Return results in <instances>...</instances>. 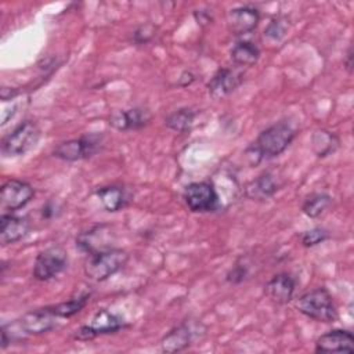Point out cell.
I'll return each mask as SVG.
<instances>
[{
    "label": "cell",
    "mask_w": 354,
    "mask_h": 354,
    "mask_svg": "<svg viewBox=\"0 0 354 354\" xmlns=\"http://www.w3.org/2000/svg\"><path fill=\"white\" fill-rule=\"evenodd\" d=\"M279 189V184L271 171H264L245 185V196L250 201L263 202L272 198Z\"/></svg>",
    "instance_id": "obj_18"
},
{
    "label": "cell",
    "mask_w": 354,
    "mask_h": 354,
    "mask_svg": "<svg viewBox=\"0 0 354 354\" xmlns=\"http://www.w3.org/2000/svg\"><path fill=\"white\" fill-rule=\"evenodd\" d=\"M94 195L98 198V201L101 202V205L106 212L122 210L129 205L131 199L130 192L123 185H118V184L98 187L95 188Z\"/></svg>",
    "instance_id": "obj_19"
},
{
    "label": "cell",
    "mask_w": 354,
    "mask_h": 354,
    "mask_svg": "<svg viewBox=\"0 0 354 354\" xmlns=\"http://www.w3.org/2000/svg\"><path fill=\"white\" fill-rule=\"evenodd\" d=\"M126 326L127 325L120 315L104 308L94 314L88 325H83L79 329H76L73 333V337L76 340H91L101 335L116 333L118 330Z\"/></svg>",
    "instance_id": "obj_8"
},
{
    "label": "cell",
    "mask_w": 354,
    "mask_h": 354,
    "mask_svg": "<svg viewBox=\"0 0 354 354\" xmlns=\"http://www.w3.org/2000/svg\"><path fill=\"white\" fill-rule=\"evenodd\" d=\"M35 196V188L18 178L7 180L0 189V207L4 212L12 213L25 207Z\"/></svg>",
    "instance_id": "obj_9"
},
{
    "label": "cell",
    "mask_w": 354,
    "mask_h": 354,
    "mask_svg": "<svg viewBox=\"0 0 354 354\" xmlns=\"http://www.w3.org/2000/svg\"><path fill=\"white\" fill-rule=\"evenodd\" d=\"M201 322L184 321L180 325L170 329L160 340V348L163 353H177L189 347L196 337Z\"/></svg>",
    "instance_id": "obj_10"
},
{
    "label": "cell",
    "mask_w": 354,
    "mask_h": 354,
    "mask_svg": "<svg viewBox=\"0 0 354 354\" xmlns=\"http://www.w3.org/2000/svg\"><path fill=\"white\" fill-rule=\"evenodd\" d=\"M329 239V232L322 227H314L311 230L304 231L300 235V243L304 248H314Z\"/></svg>",
    "instance_id": "obj_26"
},
{
    "label": "cell",
    "mask_w": 354,
    "mask_h": 354,
    "mask_svg": "<svg viewBox=\"0 0 354 354\" xmlns=\"http://www.w3.org/2000/svg\"><path fill=\"white\" fill-rule=\"evenodd\" d=\"M296 290V279L289 272H278L275 274L266 285L264 293L266 296L275 304H288L295 295Z\"/></svg>",
    "instance_id": "obj_16"
},
{
    "label": "cell",
    "mask_w": 354,
    "mask_h": 354,
    "mask_svg": "<svg viewBox=\"0 0 354 354\" xmlns=\"http://www.w3.org/2000/svg\"><path fill=\"white\" fill-rule=\"evenodd\" d=\"M243 82V72L236 68H218L207 82L209 95L214 100L224 98L231 94Z\"/></svg>",
    "instance_id": "obj_11"
},
{
    "label": "cell",
    "mask_w": 354,
    "mask_h": 354,
    "mask_svg": "<svg viewBox=\"0 0 354 354\" xmlns=\"http://www.w3.org/2000/svg\"><path fill=\"white\" fill-rule=\"evenodd\" d=\"M296 308L300 314L317 322L330 324L337 319V308L333 297L324 286L303 293L296 301Z\"/></svg>",
    "instance_id": "obj_2"
},
{
    "label": "cell",
    "mask_w": 354,
    "mask_h": 354,
    "mask_svg": "<svg viewBox=\"0 0 354 354\" xmlns=\"http://www.w3.org/2000/svg\"><path fill=\"white\" fill-rule=\"evenodd\" d=\"M196 112L191 108H178L174 112L169 113L165 119V124L167 129L176 131V133H187L195 120Z\"/></svg>",
    "instance_id": "obj_23"
},
{
    "label": "cell",
    "mask_w": 354,
    "mask_h": 354,
    "mask_svg": "<svg viewBox=\"0 0 354 354\" xmlns=\"http://www.w3.org/2000/svg\"><path fill=\"white\" fill-rule=\"evenodd\" d=\"M194 80H195V76H194L189 71H184V72L181 73V76L178 77V84L183 86V87H185V86H189Z\"/></svg>",
    "instance_id": "obj_31"
},
{
    "label": "cell",
    "mask_w": 354,
    "mask_h": 354,
    "mask_svg": "<svg viewBox=\"0 0 354 354\" xmlns=\"http://www.w3.org/2000/svg\"><path fill=\"white\" fill-rule=\"evenodd\" d=\"M315 353H354V336L346 329H332L321 335L315 342Z\"/></svg>",
    "instance_id": "obj_14"
},
{
    "label": "cell",
    "mask_w": 354,
    "mask_h": 354,
    "mask_svg": "<svg viewBox=\"0 0 354 354\" xmlns=\"http://www.w3.org/2000/svg\"><path fill=\"white\" fill-rule=\"evenodd\" d=\"M183 198L192 213L216 212L220 203L217 189L209 181H195L188 184L184 189Z\"/></svg>",
    "instance_id": "obj_7"
},
{
    "label": "cell",
    "mask_w": 354,
    "mask_h": 354,
    "mask_svg": "<svg viewBox=\"0 0 354 354\" xmlns=\"http://www.w3.org/2000/svg\"><path fill=\"white\" fill-rule=\"evenodd\" d=\"M194 17H195L198 25H201V26H206V25L212 24V21H213V18L207 10H196L194 12Z\"/></svg>",
    "instance_id": "obj_30"
},
{
    "label": "cell",
    "mask_w": 354,
    "mask_h": 354,
    "mask_svg": "<svg viewBox=\"0 0 354 354\" xmlns=\"http://www.w3.org/2000/svg\"><path fill=\"white\" fill-rule=\"evenodd\" d=\"M332 205V196L326 192H313L310 194L301 205V212L310 217L317 218L319 217L329 206Z\"/></svg>",
    "instance_id": "obj_24"
},
{
    "label": "cell",
    "mask_w": 354,
    "mask_h": 354,
    "mask_svg": "<svg viewBox=\"0 0 354 354\" xmlns=\"http://www.w3.org/2000/svg\"><path fill=\"white\" fill-rule=\"evenodd\" d=\"M40 140V129L36 122L25 120L19 123L1 141V153L7 158L22 156L36 147Z\"/></svg>",
    "instance_id": "obj_5"
},
{
    "label": "cell",
    "mask_w": 354,
    "mask_h": 354,
    "mask_svg": "<svg viewBox=\"0 0 354 354\" xmlns=\"http://www.w3.org/2000/svg\"><path fill=\"white\" fill-rule=\"evenodd\" d=\"M340 145L339 137L329 130L319 129L311 136V148L318 158H326L337 151Z\"/></svg>",
    "instance_id": "obj_20"
},
{
    "label": "cell",
    "mask_w": 354,
    "mask_h": 354,
    "mask_svg": "<svg viewBox=\"0 0 354 354\" xmlns=\"http://www.w3.org/2000/svg\"><path fill=\"white\" fill-rule=\"evenodd\" d=\"M30 224L26 217L3 213L0 217V242L3 246L21 241L29 232Z\"/></svg>",
    "instance_id": "obj_17"
},
{
    "label": "cell",
    "mask_w": 354,
    "mask_h": 354,
    "mask_svg": "<svg viewBox=\"0 0 354 354\" xmlns=\"http://www.w3.org/2000/svg\"><path fill=\"white\" fill-rule=\"evenodd\" d=\"M69 264L68 252L62 246H50L39 252L35 259L32 275L36 281L46 282L66 270Z\"/></svg>",
    "instance_id": "obj_6"
},
{
    "label": "cell",
    "mask_w": 354,
    "mask_h": 354,
    "mask_svg": "<svg viewBox=\"0 0 354 354\" xmlns=\"http://www.w3.org/2000/svg\"><path fill=\"white\" fill-rule=\"evenodd\" d=\"M248 277V267L245 264H235L227 274V281L230 283H241Z\"/></svg>",
    "instance_id": "obj_28"
},
{
    "label": "cell",
    "mask_w": 354,
    "mask_h": 354,
    "mask_svg": "<svg viewBox=\"0 0 354 354\" xmlns=\"http://www.w3.org/2000/svg\"><path fill=\"white\" fill-rule=\"evenodd\" d=\"M76 246L87 254H93L95 252L112 248L111 227L108 224H98L86 231H82L76 236Z\"/></svg>",
    "instance_id": "obj_15"
},
{
    "label": "cell",
    "mask_w": 354,
    "mask_h": 354,
    "mask_svg": "<svg viewBox=\"0 0 354 354\" xmlns=\"http://www.w3.org/2000/svg\"><path fill=\"white\" fill-rule=\"evenodd\" d=\"M230 57L232 62L239 68L253 66L260 58V48L249 40H241L232 46L230 51Z\"/></svg>",
    "instance_id": "obj_21"
},
{
    "label": "cell",
    "mask_w": 354,
    "mask_h": 354,
    "mask_svg": "<svg viewBox=\"0 0 354 354\" xmlns=\"http://www.w3.org/2000/svg\"><path fill=\"white\" fill-rule=\"evenodd\" d=\"M59 212H61V207H59L55 202H51V201H48L47 203H44L43 207L40 209L41 218H53V217H57Z\"/></svg>",
    "instance_id": "obj_29"
},
{
    "label": "cell",
    "mask_w": 354,
    "mask_h": 354,
    "mask_svg": "<svg viewBox=\"0 0 354 354\" xmlns=\"http://www.w3.org/2000/svg\"><path fill=\"white\" fill-rule=\"evenodd\" d=\"M260 22V12L252 6H241L227 12V28L234 36H245L253 32Z\"/></svg>",
    "instance_id": "obj_12"
},
{
    "label": "cell",
    "mask_w": 354,
    "mask_h": 354,
    "mask_svg": "<svg viewBox=\"0 0 354 354\" xmlns=\"http://www.w3.org/2000/svg\"><path fill=\"white\" fill-rule=\"evenodd\" d=\"M109 124L119 131L138 130L151 120V112L145 106H133L129 109H116L109 115Z\"/></svg>",
    "instance_id": "obj_13"
},
{
    "label": "cell",
    "mask_w": 354,
    "mask_h": 354,
    "mask_svg": "<svg viewBox=\"0 0 354 354\" xmlns=\"http://www.w3.org/2000/svg\"><path fill=\"white\" fill-rule=\"evenodd\" d=\"M88 300H90V293H82L66 301H62L54 306H47V308L57 318H71L75 314H77L80 310H83L88 303Z\"/></svg>",
    "instance_id": "obj_22"
},
{
    "label": "cell",
    "mask_w": 354,
    "mask_h": 354,
    "mask_svg": "<svg viewBox=\"0 0 354 354\" xmlns=\"http://www.w3.org/2000/svg\"><path fill=\"white\" fill-rule=\"evenodd\" d=\"M288 28H289L288 21L282 17H278L271 19V22L266 26L263 36L270 41H279L286 35Z\"/></svg>",
    "instance_id": "obj_25"
},
{
    "label": "cell",
    "mask_w": 354,
    "mask_h": 354,
    "mask_svg": "<svg viewBox=\"0 0 354 354\" xmlns=\"http://www.w3.org/2000/svg\"><path fill=\"white\" fill-rule=\"evenodd\" d=\"M296 127L289 120H279L264 129L254 142L246 148V156L252 166L281 155L295 140Z\"/></svg>",
    "instance_id": "obj_1"
},
{
    "label": "cell",
    "mask_w": 354,
    "mask_h": 354,
    "mask_svg": "<svg viewBox=\"0 0 354 354\" xmlns=\"http://www.w3.org/2000/svg\"><path fill=\"white\" fill-rule=\"evenodd\" d=\"M155 35H156V26L152 24H144V25H140L133 32V41L136 44H147L155 37Z\"/></svg>",
    "instance_id": "obj_27"
},
{
    "label": "cell",
    "mask_w": 354,
    "mask_h": 354,
    "mask_svg": "<svg viewBox=\"0 0 354 354\" xmlns=\"http://www.w3.org/2000/svg\"><path fill=\"white\" fill-rule=\"evenodd\" d=\"M129 261V253L120 248H108L93 254H88L84 263V274L95 282L106 281L109 277L119 272Z\"/></svg>",
    "instance_id": "obj_3"
},
{
    "label": "cell",
    "mask_w": 354,
    "mask_h": 354,
    "mask_svg": "<svg viewBox=\"0 0 354 354\" xmlns=\"http://www.w3.org/2000/svg\"><path fill=\"white\" fill-rule=\"evenodd\" d=\"M104 147L102 133H90L77 138L59 142L53 149V156L64 162H77L98 153Z\"/></svg>",
    "instance_id": "obj_4"
},
{
    "label": "cell",
    "mask_w": 354,
    "mask_h": 354,
    "mask_svg": "<svg viewBox=\"0 0 354 354\" xmlns=\"http://www.w3.org/2000/svg\"><path fill=\"white\" fill-rule=\"evenodd\" d=\"M343 64H344V68L347 69V72L351 73V71H353V47L351 46L347 48V53L344 55Z\"/></svg>",
    "instance_id": "obj_32"
}]
</instances>
